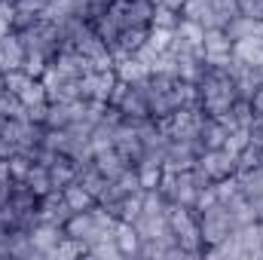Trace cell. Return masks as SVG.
<instances>
[{
  "mask_svg": "<svg viewBox=\"0 0 263 260\" xmlns=\"http://www.w3.org/2000/svg\"><path fill=\"white\" fill-rule=\"evenodd\" d=\"M199 107L208 114V117H220L233 107L236 101V83L230 73H223L220 67H208L205 73L199 77Z\"/></svg>",
  "mask_w": 263,
  "mask_h": 260,
  "instance_id": "cell-1",
  "label": "cell"
},
{
  "mask_svg": "<svg viewBox=\"0 0 263 260\" xmlns=\"http://www.w3.org/2000/svg\"><path fill=\"white\" fill-rule=\"evenodd\" d=\"M15 34L22 37L25 52H40V55H46L49 62L62 52V37H59V28H55V22H49V18H37L31 28L15 31Z\"/></svg>",
  "mask_w": 263,
  "mask_h": 260,
  "instance_id": "cell-2",
  "label": "cell"
},
{
  "mask_svg": "<svg viewBox=\"0 0 263 260\" xmlns=\"http://www.w3.org/2000/svg\"><path fill=\"white\" fill-rule=\"evenodd\" d=\"M196 217H199V236H202L205 248H208V245L223 242V239L236 230V224H233L230 211H227L220 202H214V205H208V208L196 211Z\"/></svg>",
  "mask_w": 263,
  "mask_h": 260,
  "instance_id": "cell-3",
  "label": "cell"
},
{
  "mask_svg": "<svg viewBox=\"0 0 263 260\" xmlns=\"http://www.w3.org/2000/svg\"><path fill=\"white\" fill-rule=\"evenodd\" d=\"M65 236L77 239V242H83L86 248L95 245L98 239H110V236L101 230V224L92 217V211H77V214H70V220L65 224Z\"/></svg>",
  "mask_w": 263,
  "mask_h": 260,
  "instance_id": "cell-4",
  "label": "cell"
},
{
  "mask_svg": "<svg viewBox=\"0 0 263 260\" xmlns=\"http://www.w3.org/2000/svg\"><path fill=\"white\" fill-rule=\"evenodd\" d=\"M196 165L211 178V181H220V178H230L236 175V156L223 147H214V150H202L196 159Z\"/></svg>",
  "mask_w": 263,
  "mask_h": 260,
  "instance_id": "cell-5",
  "label": "cell"
},
{
  "mask_svg": "<svg viewBox=\"0 0 263 260\" xmlns=\"http://www.w3.org/2000/svg\"><path fill=\"white\" fill-rule=\"evenodd\" d=\"M114 150H117L129 165H138V162H141L144 147H141V138H138V132L132 129L129 120H123V123L114 129Z\"/></svg>",
  "mask_w": 263,
  "mask_h": 260,
  "instance_id": "cell-6",
  "label": "cell"
},
{
  "mask_svg": "<svg viewBox=\"0 0 263 260\" xmlns=\"http://www.w3.org/2000/svg\"><path fill=\"white\" fill-rule=\"evenodd\" d=\"M37 211H40V220H49V224H59V227H65L67 220H70V205L65 202V196L62 190H52V193L40 196V205H37Z\"/></svg>",
  "mask_w": 263,
  "mask_h": 260,
  "instance_id": "cell-7",
  "label": "cell"
},
{
  "mask_svg": "<svg viewBox=\"0 0 263 260\" xmlns=\"http://www.w3.org/2000/svg\"><path fill=\"white\" fill-rule=\"evenodd\" d=\"M52 65L59 67L67 80H80V77H86L89 70H95L92 59H86V55L77 52V49H62V52L52 59Z\"/></svg>",
  "mask_w": 263,
  "mask_h": 260,
  "instance_id": "cell-8",
  "label": "cell"
},
{
  "mask_svg": "<svg viewBox=\"0 0 263 260\" xmlns=\"http://www.w3.org/2000/svg\"><path fill=\"white\" fill-rule=\"evenodd\" d=\"M144 83V80H141ZM141 83H132L129 89H126V95L120 98V114H123V120H144V117H150V107H147V95H144V89H141Z\"/></svg>",
  "mask_w": 263,
  "mask_h": 260,
  "instance_id": "cell-9",
  "label": "cell"
},
{
  "mask_svg": "<svg viewBox=\"0 0 263 260\" xmlns=\"http://www.w3.org/2000/svg\"><path fill=\"white\" fill-rule=\"evenodd\" d=\"M147 34H150V28H123L120 37H117V43L110 46L114 62H120V59H126V55H135V52L147 43Z\"/></svg>",
  "mask_w": 263,
  "mask_h": 260,
  "instance_id": "cell-10",
  "label": "cell"
},
{
  "mask_svg": "<svg viewBox=\"0 0 263 260\" xmlns=\"http://www.w3.org/2000/svg\"><path fill=\"white\" fill-rule=\"evenodd\" d=\"M73 49L77 52H83L86 59H92V62H98V59H107L110 55V46L95 34V28L92 25H86L83 31H80V37L73 40Z\"/></svg>",
  "mask_w": 263,
  "mask_h": 260,
  "instance_id": "cell-11",
  "label": "cell"
},
{
  "mask_svg": "<svg viewBox=\"0 0 263 260\" xmlns=\"http://www.w3.org/2000/svg\"><path fill=\"white\" fill-rule=\"evenodd\" d=\"M62 239H65V227L49 224V220H40V224L31 230V242L40 248V254H43V257H49V254H52V248H55Z\"/></svg>",
  "mask_w": 263,
  "mask_h": 260,
  "instance_id": "cell-12",
  "label": "cell"
},
{
  "mask_svg": "<svg viewBox=\"0 0 263 260\" xmlns=\"http://www.w3.org/2000/svg\"><path fill=\"white\" fill-rule=\"evenodd\" d=\"M89 25L95 28V34H98L107 46H114V43H117V37H120V31H123V22H120V15H117V9H114V6H110L107 12H101L98 18H92Z\"/></svg>",
  "mask_w": 263,
  "mask_h": 260,
  "instance_id": "cell-13",
  "label": "cell"
},
{
  "mask_svg": "<svg viewBox=\"0 0 263 260\" xmlns=\"http://www.w3.org/2000/svg\"><path fill=\"white\" fill-rule=\"evenodd\" d=\"M233 40H245V37H260L263 34V18H251V15H233L223 28Z\"/></svg>",
  "mask_w": 263,
  "mask_h": 260,
  "instance_id": "cell-14",
  "label": "cell"
},
{
  "mask_svg": "<svg viewBox=\"0 0 263 260\" xmlns=\"http://www.w3.org/2000/svg\"><path fill=\"white\" fill-rule=\"evenodd\" d=\"M114 239H117V248H120L123 257H141V236H138V230H135L132 224L120 220Z\"/></svg>",
  "mask_w": 263,
  "mask_h": 260,
  "instance_id": "cell-15",
  "label": "cell"
},
{
  "mask_svg": "<svg viewBox=\"0 0 263 260\" xmlns=\"http://www.w3.org/2000/svg\"><path fill=\"white\" fill-rule=\"evenodd\" d=\"M114 70H117V77H120V80H126L129 86H132V83H141V80H147V77L153 73V70L144 65L138 55H126V59H120Z\"/></svg>",
  "mask_w": 263,
  "mask_h": 260,
  "instance_id": "cell-16",
  "label": "cell"
},
{
  "mask_svg": "<svg viewBox=\"0 0 263 260\" xmlns=\"http://www.w3.org/2000/svg\"><path fill=\"white\" fill-rule=\"evenodd\" d=\"M95 165H98V172H101V175H107V178H120L126 169H132L129 162L114 150V147H107V150L95 153Z\"/></svg>",
  "mask_w": 263,
  "mask_h": 260,
  "instance_id": "cell-17",
  "label": "cell"
},
{
  "mask_svg": "<svg viewBox=\"0 0 263 260\" xmlns=\"http://www.w3.org/2000/svg\"><path fill=\"white\" fill-rule=\"evenodd\" d=\"M202 46H205L208 55H230L233 52V37L223 28H208L205 37H202Z\"/></svg>",
  "mask_w": 263,
  "mask_h": 260,
  "instance_id": "cell-18",
  "label": "cell"
},
{
  "mask_svg": "<svg viewBox=\"0 0 263 260\" xmlns=\"http://www.w3.org/2000/svg\"><path fill=\"white\" fill-rule=\"evenodd\" d=\"M62 196H65V202L70 205V211H73V214H77V211H89V208L98 202L95 196L89 193L83 184H77V181H70L65 190H62Z\"/></svg>",
  "mask_w": 263,
  "mask_h": 260,
  "instance_id": "cell-19",
  "label": "cell"
},
{
  "mask_svg": "<svg viewBox=\"0 0 263 260\" xmlns=\"http://www.w3.org/2000/svg\"><path fill=\"white\" fill-rule=\"evenodd\" d=\"M227 135H230V132L223 129L214 117H208V120L202 123V129H199V141H202V147H205V150H214V147H223Z\"/></svg>",
  "mask_w": 263,
  "mask_h": 260,
  "instance_id": "cell-20",
  "label": "cell"
},
{
  "mask_svg": "<svg viewBox=\"0 0 263 260\" xmlns=\"http://www.w3.org/2000/svg\"><path fill=\"white\" fill-rule=\"evenodd\" d=\"M49 181H52V190H65L67 184L73 181V159L70 156H59L49 165Z\"/></svg>",
  "mask_w": 263,
  "mask_h": 260,
  "instance_id": "cell-21",
  "label": "cell"
},
{
  "mask_svg": "<svg viewBox=\"0 0 263 260\" xmlns=\"http://www.w3.org/2000/svg\"><path fill=\"white\" fill-rule=\"evenodd\" d=\"M25 184L34 190L37 196H46V193H52V181H49V169L46 165H40V162H34L31 165V172L25 175Z\"/></svg>",
  "mask_w": 263,
  "mask_h": 260,
  "instance_id": "cell-22",
  "label": "cell"
},
{
  "mask_svg": "<svg viewBox=\"0 0 263 260\" xmlns=\"http://www.w3.org/2000/svg\"><path fill=\"white\" fill-rule=\"evenodd\" d=\"M0 49H3L9 67H22V62H25V46H22V37L15 31H9L6 37H0Z\"/></svg>",
  "mask_w": 263,
  "mask_h": 260,
  "instance_id": "cell-23",
  "label": "cell"
},
{
  "mask_svg": "<svg viewBox=\"0 0 263 260\" xmlns=\"http://www.w3.org/2000/svg\"><path fill=\"white\" fill-rule=\"evenodd\" d=\"M43 126L46 129H67L70 126V101H49Z\"/></svg>",
  "mask_w": 263,
  "mask_h": 260,
  "instance_id": "cell-24",
  "label": "cell"
},
{
  "mask_svg": "<svg viewBox=\"0 0 263 260\" xmlns=\"http://www.w3.org/2000/svg\"><path fill=\"white\" fill-rule=\"evenodd\" d=\"M257 169H263V147L260 144H248L236 156V172H257Z\"/></svg>",
  "mask_w": 263,
  "mask_h": 260,
  "instance_id": "cell-25",
  "label": "cell"
},
{
  "mask_svg": "<svg viewBox=\"0 0 263 260\" xmlns=\"http://www.w3.org/2000/svg\"><path fill=\"white\" fill-rule=\"evenodd\" d=\"M135 172H138V181H141L144 190H150V187H156V184L162 181V165L153 162V159H141V162L135 165Z\"/></svg>",
  "mask_w": 263,
  "mask_h": 260,
  "instance_id": "cell-26",
  "label": "cell"
},
{
  "mask_svg": "<svg viewBox=\"0 0 263 260\" xmlns=\"http://www.w3.org/2000/svg\"><path fill=\"white\" fill-rule=\"evenodd\" d=\"M6 165H9V178H12V181H25V175H28L31 165H34V153H31V150H18L15 156L6 159Z\"/></svg>",
  "mask_w": 263,
  "mask_h": 260,
  "instance_id": "cell-27",
  "label": "cell"
},
{
  "mask_svg": "<svg viewBox=\"0 0 263 260\" xmlns=\"http://www.w3.org/2000/svg\"><path fill=\"white\" fill-rule=\"evenodd\" d=\"M181 22V12L175 9H165V6H153V18H150V28H159V31H175Z\"/></svg>",
  "mask_w": 263,
  "mask_h": 260,
  "instance_id": "cell-28",
  "label": "cell"
},
{
  "mask_svg": "<svg viewBox=\"0 0 263 260\" xmlns=\"http://www.w3.org/2000/svg\"><path fill=\"white\" fill-rule=\"evenodd\" d=\"M175 34H181L187 43H193V46H202V37H205V28L193 22V18H184L181 15V22H178V28H175Z\"/></svg>",
  "mask_w": 263,
  "mask_h": 260,
  "instance_id": "cell-29",
  "label": "cell"
},
{
  "mask_svg": "<svg viewBox=\"0 0 263 260\" xmlns=\"http://www.w3.org/2000/svg\"><path fill=\"white\" fill-rule=\"evenodd\" d=\"M86 254H89V257H101V260L123 257V254H120V248H117V239H98L95 245H89V248H86Z\"/></svg>",
  "mask_w": 263,
  "mask_h": 260,
  "instance_id": "cell-30",
  "label": "cell"
},
{
  "mask_svg": "<svg viewBox=\"0 0 263 260\" xmlns=\"http://www.w3.org/2000/svg\"><path fill=\"white\" fill-rule=\"evenodd\" d=\"M46 67H49V59H46V55H40V52H25V62H22V70H25L28 77L40 80Z\"/></svg>",
  "mask_w": 263,
  "mask_h": 260,
  "instance_id": "cell-31",
  "label": "cell"
},
{
  "mask_svg": "<svg viewBox=\"0 0 263 260\" xmlns=\"http://www.w3.org/2000/svg\"><path fill=\"white\" fill-rule=\"evenodd\" d=\"M18 98H22V104H25V107L46 101V89H43V80H31V83H28V86L18 92Z\"/></svg>",
  "mask_w": 263,
  "mask_h": 260,
  "instance_id": "cell-32",
  "label": "cell"
},
{
  "mask_svg": "<svg viewBox=\"0 0 263 260\" xmlns=\"http://www.w3.org/2000/svg\"><path fill=\"white\" fill-rule=\"evenodd\" d=\"M31 80H34V77H28L22 67H12V70H6V73H3V86H6V92H15V95H18Z\"/></svg>",
  "mask_w": 263,
  "mask_h": 260,
  "instance_id": "cell-33",
  "label": "cell"
},
{
  "mask_svg": "<svg viewBox=\"0 0 263 260\" xmlns=\"http://www.w3.org/2000/svg\"><path fill=\"white\" fill-rule=\"evenodd\" d=\"M165 205H168V199L159 193L156 187L144 190V214H165Z\"/></svg>",
  "mask_w": 263,
  "mask_h": 260,
  "instance_id": "cell-34",
  "label": "cell"
},
{
  "mask_svg": "<svg viewBox=\"0 0 263 260\" xmlns=\"http://www.w3.org/2000/svg\"><path fill=\"white\" fill-rule=\"evenodd\" d=\"M248 147V129H236L227 135V141H223V150H230L233 156H239L242 150Z\"/></svg>",
  "mask_w": 263,
  "mask_h": 260,
  "instance_id": "cell-35",
  "label": "cell"
},
{
  "mask_svg": "<svg viewBox=\"0 0 263 260\" xmlns=\"http://www.w3.org/2000/svg\"><path fill=\"white\" fill-rule=\"evenodd\" d=\"M168 40H172V31L150 28V34H147V46H150V49H156V52H165V49H168Z\"/></svg>",
  "mask_w": 263,
  "mask_h": 260,
  "instance_id": "cell-36",
  "label": "cell"
},
{
  "mask_svg": "<svg viewBox=\"0 0 263 260\" xmlns=\"http://www.w3.org/2000/svg\"><path fill=\"white\" fill-rule=\"evenodd\" d=\"M211 6L223 15V18H233L239 15V0H211Z\"/></svg>",
  "mask_w": 263,
  "mask_h": 260,
  "instance_id": "cell-37",
  "label": "cell"
},
{
  "mask_svg": "<svg viewBox=\"0 0 263 260\" xmlns=\"http://www.w3.org/2000/svg\"><path fill=\"white\" fill-rule=\"evenodd\" d=\"M239 12L251 18H263V0H239Z\"/></svg>",
  "mask_w": 263,
  "mask_h": 260,
  "instance_id": "cell-38",
  "label": "cell"
},
{
  "mask_svg": "<svg viewBox=\"0 0 263 260\" xmlns=\"http://www.w3.org/2000/svg\"><path fill=\"white\" fill-rule=\"evenodd\" d=\"M25 110H28V120H31V123H46V110H49V101L31 104V107H25Z\"/></svg>",
  "mask_w": 263,
  "mask_h": 260,
  "instance_id": "cell-39",
  "label": "cell"
},
{
  "mask_svg": "<svg viewBox=\"0 0 263 260\" xmlns=\"http://www.w3.org/2000/svg\"><path fill=\"white\" fill-rule=\"evenodd\" d=\"M15 153H18V144H12V141L0 138V159H9V156H15Z\"/></svg>",
  "mask_w": 263,
  "mask_h": 260,
  "instance_id": "cell-40",
  "label": "cell"
},
{
  "mask_svg": "<svg viewBox=\"0 0 263 260\" xmlns=\"http://www.w3.org/2000/svg\"><path fill=\"white\" fill-rule=\"evenodd\" d=\"M9 184H12L9 178H0V205H6V202H9Z\"/></svg>",
  "mask_w": 263,
  "mask_h": 260,
  "instance_id": "cell-41",
  "label": "cell"
},
{
  "mask_svg": "<svg viewBox=\"0 0 263 260\" xmlns=\"http://www.w3.org/2000/svg\"><path fill=\"white\" fill-rule=\"evenodd\" d=\"M184 3H187V0H159L156 6H165V9H175V12H181V9H184Z\"/></svg>",
  "mask_w": 263,
  "mask_h": 260,
  "instance_id": "cell-42",
  "label": "cell"
},
{
  "mask_svg": "<svg viewBox=\"0 0 263 260\" xmlns=\"http://www.w3.org/2000/svg\"><path fill=\"white\" fill-rule=\"evenodd\" d=\"M251 202V208H254V217L263 220V196H254V199H248Z\"/></svg>",
  "mask_w": 263,
  "mask_h": 260,
  "instance_id": "cell-43",
  "label": "cell"
},
{
  "mask_svg": "<svg viewBox=\"0 0 263 260\" xmlns=\"http://www.w3.org/2000/svg\"><path fill=\"white\" fill-rule=\"evenodd\" d=\"M9 31H12V18H9V15H3V12H0V37H6V34H9Z\"/></svg>",
  "mask_w": 263,
  "mask_h": 260,
  "instance_id": "cell-44",
  "label": "cell"
},
{
  "mask_svg": "<svg viewBox=\"0 0 263 260\" xmlns=\"http://www.w3.org/2000/svg\"><path fill=\"white\" fill-rule=\"evenodd\" d=\"M6 70H12L9 62H6V55H3V49H0V73H6Z\"/></svg>",
  "mask_w": 263,
  "mask_h": 260,
  "instance_id": "cell-45",
  "label": "cell"
},
{
  "mask_svg": "<svg viewBox=\"0 0 263 260\" xmlns=\"http://www.w3.org/2000/svg\"><path fill=\"white\" fill-rule=\"evenodd\" d=\"M3 126H6V117L0 114V135H3Z\"/></svg>",
  "mask_w": 263,
  "mask_h": 260,
  "instance_id": "cell-46",
  "label": "cell"
}]
</instances>
